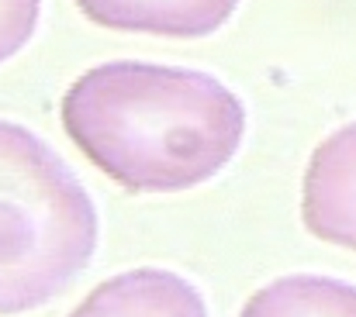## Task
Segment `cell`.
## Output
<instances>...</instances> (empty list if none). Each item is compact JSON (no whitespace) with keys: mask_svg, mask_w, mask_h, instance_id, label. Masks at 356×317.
Masks as SVG:
<instances>
[{"mask_svg":"<svg viewBox=\"0 0 356 317\" xmlns=\"http://www.w3.org/2000/svg\"><path fill=\"white\" fill-rule=\"evenodd\" d=\"M70 142L128 194H184L215 180L242 148L245 104L204 69L101 62L59 104Z\"/></svg>","mask_w":356,"mask_h":317,"instance_id":"1","label":"cell"},{"mask_svg":"<svg viewBox=\"0 0 356 317\" xmlns=\"http://www.w3.org/2000/svg\"><path fill=\"white\" fill-rule=\"evenodd\" d=\"M101 241L94 197L31 128L0 117V317L63 297Z\"/></svg>","mask_w":356,"mask_h":317,"instance_id":"2","label":"cell"},{"mask_svg":"<svg viewBox=\"0 0 356 317\" xmlns=\"http://www.w3.org/2000/svg\"><path fill=\"white\" fill-rule=\"evenodd\" d=\"M301 221L315 238L356 252V121L332 131L312 152Z\"/></svg>","mask_w":356,"mask_h":317,"instance_id":"3","label":"cell"},{"mask_svg":"<svg viewBox=\"0 0 356 317\" xmlns=\"http://www.w3.org/2000/svg\"><path fill=\"white\" fill-rule=\"evenodd\" d=\"M70 317H208V304L187 276L138 266L97 283Z\"/></svg>","mask_w":356,"mask_h":317,"instance_id":"4","label":"cell"},{"mask_svg":"<svg viewBox=\"0 0 356 317\" xmlns=\"http://www.w3.org/2000/svg\"><path fill=\"white\" fill-rule=\"evenodd\" d=\"M80 14L108 31L156 38H208L222 31L238 0H73Z\"/></svg>","mask_w":356,"mask_h":317,"instance_id":"5","label":"cell"},{"mask_svg":"<svg viewBox=\"0 0 356 317\" xmlns=\"http://www.w3.org/2000/svg\"><path fill=\"white\" fill-rule=\"evenodd\" d=\"M238 317H356V283L294 273L259 286Z\"/></svg>","mask_w":356,"mask_h":317,"instance_id":"6","label":"cell"},{"mask_svg":"<svg viewBox=\"0 0 356 317\" xmlns=\"http://www.w3.org/2000/svg\"><path fill=\"white\" fill-rule=\"evenodd\" d=\"M38 21L42 0H0V66L35 38Z\"/></svg>","mask_w":356,"mask_h":317,"instance_id":"7","label":"cell"}]
</instances>
